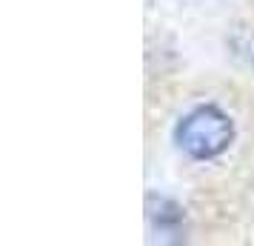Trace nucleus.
I'll return each mask as SVG.
<instances>
[{"mask_svg": "<svg viewBox=\"0 0 254 246\" xmlns=\"http://www.w3.org/2000/svg\"><path fill=\"white\" fill-rule=\"evenodd\" d=\"M231 138H234L231 117L217 106H197L177 126L180 149L197 161H208V158H217L220 152H226Z\"/></svg>", "mask_w": 254, "mask_h": 246, "instance_id": "nucleus-1", "label": "nucleus"}]
</instances>
